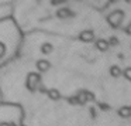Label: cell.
Wrapping results in <instances>:
<instances>
[{
  "label": "cell",
  "mask_w": 131,
  "mask_h": 126,
  "mask_svg": "<svg viewBox=\"0 0 131 126\" xmlns=\"http://www.w3.org/2000/svg\"><path fill=\"white\" fill-rule=\"evenodd\" d=\"M123 20H124V13H123L121 10L111 12L110 14L107 16V21H108V24H110L113 29H117V27L123 23Z\"/></svg>",
  "instance_id": "obj_1"
},
{
  "label": "cell",
  "mask_w": 131,
  "mask_h": 126,
  "mask_svg": "<svg viewBox=\"0 0 131 126\" xmlns=\"http://www.w3.org/2000/svg\"><path fill=\"white\" fill-rule=\"evenodd\" d=\"M41 84V78L38 74H35V72H31V74H28V77H27V88L30 89V91H37L38 86H40Z\"/></svg>",
  "instance_id": "obj_2"
},
{
  "label": "cell",
  "mask_w": 131,
  "mask_h": 126,
  "mask_svg": "<svg viewBox=\"0 0 131 126\" xmlns=\"http://www.w3.org/2000/svg\"><path fill=\"white\" fill-rule=\"evenodd\" d=\"M76 98H78V102H79V105H85L88 101L94 99L93 94H90L89 91H80L79 94L76 95Z\"/></svg>",
  "instance_id": "obj_3"
},
{
  "label": "cell",
  "mask_w": 131,
  "mask_h": 126,
  "mask_svg": "<svg viewBox=\"0 0 131 126\" xmlns=\"http://www.w3.org/2000/svg\"><path fill=\"white\" fill-rule=\"evenodd\" d=\"M79 38L82 41H85V43H90V41L94 40V33L92 31V30H83V31L80 33Z\"/></svg>",
  "instance_id": "obj_4"
},
{
  "label": "cell",
  "mask_w": 131,
  "mask_h": 126,
  "mask_svg": "<svg viewBox=\"0 0 131 126\" xmlns=\"http://www.w3.org/2000/svg\"><path fill=\"white\" fill-rule=\"evenodd\" d=\"M37 68H38L40 72H45V71H48V69L51 68V64H49L47 60H40V61H37Z\"/></svg>",
  "instance_id": "obj_5"
},
{
  "label": "cell",
  "mask_w": 131,
  "mask_h": 126,
  "mask_svg": "<svg viewBox=\"0 0 131 126\" xmlns=\"http://www.w3.org/2000/svg\"><path fill=\"white\" fill-rule=\"evenodd\" d=\"M57 16L59 19H68V17H72V16H73V13H72L69 9H59L57 12Z\"/></svg>",
  "instance_id": "obj_6"
},
{
  "label": "cell",
  "mask_w": 131,
  "mask_h": 126,
  "mask_svg": "<svg viewBox=\"0 0 131 126\" xmlns=\"http://www.w3.org/2000/svg\"><path fill=\"white\" fill-rule=\"evenodd\" d=\"M108 47H110V43L107 40H99L96 43V48L100 50V51H107Z\"/></svg>",
  "instance_id": "obj_7"
},
{
  "label": "cell",
  "mask_w": 131,
  "mask_h": 126,
  "mask_svg": "<svg viewBox=\"0 0 131 126\" xmlns=\"http://www.w3.org/2000/svg\"><path fill=\"white\" fill-rule=\"evenodd\" d=\"M118 115L121 118H131V105L130 106H123L118 109Z\"/></svg>",
  "instance_id": "obj_8"
},
{
  "label": "cell",
  "mask_w": 131,
  "mask_h": 126,
  "mask_svg": "<svg viewBox=\"0 0 131 126\" xmlns=\"http://www.w3.org/2000/svg\"><path fill=\"white\" fill-rule=\"evenodd\" d=\"M47 94H48V96L51 98V99H54V101H58L61 98V94H59V91H58V89H48V92H47Z\"/></svg>",
  "instance_id": "obj_9"
},
{
  "label": "cell",
  "mask_w": 131,
  "mask_h": 126,
  "mask_svg": "<svg viewBox=\"0 0 131 126\" xmlns=\"http://www.w3.org/2000/svg\"><path fill=\"white\" fill-rule=\"evenodd\" d=\"M110 74H111V77H114V78H118L120 75L123 74V71H121V69H120L117 65H113V67L110 68Z\"/></svg>",
  "instance_id": "obj_10"
},
{
  "label": "cell",
  "mask_w": 131,
  "mask_h": 126,
  "mask_svg": "<svg viewBox=\"0 0 131 126\" xmlns=\"http://www.w3.org/2000/svg\"><path fill=\"white\" fill-rule=\"evenodd\" d=\"M52 50H54V47H52V44L49 43H45L41 46V51L44 52V54H49V52H52Z\"/></svg>",
  "instance_id": "obj_11"
},
{
  "label": "cell",
  "mask_w": 131,
  "mask_h": 126,
  "mask_svg": "<svg viewBox=\"0 0 131 126\" xmlns=\"http://www.w3.org/2000/svg\"><path fill=\"white\" fill-rule=\"evenodd\" d=\"M123 74H124V77L127 78L128 81H131V67L130 68H125L124 71H123Z\"/></svg>",
  "instance_id": "obj_12"
},
{
  "label": "cell",
  "mask_w": 131,
  "mask_h": 126,
  "mask_svg": "<svg viewBox=\"0 0 131 126\" xmlns=\"http://www.w3.org/2000/svg\"><path fill=\"white\" fill-rule=\"evenodd\" d=\"M69 103H72V105H79V102H78V98L76 96H72V98H68Z\"/></svg>",
  "instance_id": "obj_13"
},
{
  "label": "cell",
  "mask_w": 131,
  "mask_h": 126,
  "mask_svg": "<svg viewBox=\"0 0 131 126\" xmlns=\"http://www.w3.org/2000/svg\"><path fill=\"white\" fill-rule=\"evenodd\" d=\"M108 43H110L111 46H116V44H118V40H117L116 37H111L110 40H108Z\"/></svg>",
  "instance_id": "obj_14"
},
{
  "label": "cell",
  "mask_w": 131,
  "mask_h": 126,
  "mask_svg": "<svg viewBox=\"0 0 131 126\" xmlns=\"http://www.w3.org/2000/svg\"><path fill=\"white\" fill-rule=\"evenodd\" d=\"M65 0H52V4H59V3H63Z\"/></svg>",
  "instance_id": "obj_15"
},
{
  "label": "cell",
  "mask_w": 131,
  "mask_h": 126,
  "mask_svg": "<svg viewBox=\"0 0 131 126\" xmlns=\"http://www.w3.org/2000/svg\"><path fill=\"white\" fill-rule=\"evenodd\" d=\"M125 31H127V34H131V23L127 26V29H125Z\"/></svg>",
  "instance_id": "obj_16"
},
{
  "label": "cell",
  "mask_w": 131,
  "mask_h": 126,
  "mask_svg": "<svg viewBox=\"0 0 131 126\" xmlns=\"http://www.w3.org/2000/svg\"><path fill=\"white\" fill-rule=\"evenodd\" d=\"M100 108H102V109H108V106L104 105V103H100Z\"/></svg>",
  "instance_id": "obj_17"
},
{
  "label": "cell",
  "mask_w": 131,
  "mask_h": 126,
  "mask_svg": "<svg viewBox=\"0 0 131 126\" xmlns=\"http://www.w3.org/2000/svg\"><path fill=\"white\" fill-rule=\"evenodd\" d=\"M90 113H92V116H96V112H94V109H90Z\"/></svg>",
  "instance_id": "obj_18"
},
{
  "label": "cell",
  "mask_w": 131,
  "mask_h": 126,
  "mask_svg": "<svg viewBox=\"0 0 131 126\" xmlns=\"http://www.w3.org/2000/svg\"><path fill=\"white\" fill-rule=\"evenodd\" d=\"M114 2H117V0H110V3H114Z\"/></svg>",
  "instance_id": "obj_19"
},
{
  "label": "cell",
  "mask_w": 131,
  "mask_h": 126,
  "mask_svg": "<svg viewBox=\"0 0 131 126\" xmlns=\"http://www.w3.org/2000/svg\"><path fill=\"white\" fill-rule=\"evenodd\" d=\"M125 2H127V3H131V0H125Z\"/></svg>",
  "instance_id": "obj_20"
},
{
  "label": "cell",
  "mask_w": 131,
  "mask_h": 126,
  "mask_svg": "<svg viewBox=\"0 0 131 126\" xmlns=\"http://www.w3.org/2000/svg\"><path fill=\"white\" fill-rule=\"evenodd\" d=\"M20 126H23V125H20Z\"/></svg>",
  "instance_id": "obj_21"
}]
</instances>
